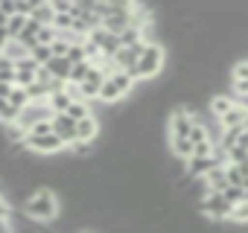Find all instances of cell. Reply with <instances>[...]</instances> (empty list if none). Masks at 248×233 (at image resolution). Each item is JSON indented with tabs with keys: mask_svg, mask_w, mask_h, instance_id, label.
Listing matches in <instances>:
<instances>
[{
	"mask_svg": "<svg viewBox=\"0 0 248 233\" xmlns=\"http://www.w3.org/2000/svg\"><path fill=\"white\" fill-rule=\"evenodd\" d=\"M9 41V32H6V27H0V47H3Z\"/></svg>",
	"mask_w": 248,
	"mask_h": 233,
	"instance_id": "32",
	"label": "cell"
},
{
	"mask_svg": "<svg viewBox=\"0 0 248 233\" xmlns=\"http://www.w3.org/2000/svg\"><path fill=\"white\" fill-rule=\"evenodd\" d=\"M53 38H56V27H53V24H41L38 32H35V41H38V44H50Z\"/></svg>",
	"mask_w": 248,
	"mask_h": 233,
	"instance_id": "24",
	"label": "cell"
},
{
	"mask_svg": "<svg viewBox=\"0 0 248 233\" xmlns=\"http://www.w3.org/2000/svg\"><path fill=\"white\" fill-rule=\"evenodd\" d=\"M132 21H129V9H111V15H105L102 18V27L108 29V32H123V29H126Z\"/></svg>",
	"mask_w": 248,
	"mask_h": 233,
	"instance_id": "8",
	"label": "cell"
},
{
	"mask_svg": "<svg viewBox=\"0 0 248 233\" xmlns=\"http://www.w3.org/2000/svg\"><path fill=\"white\" fill-rule=\"evenodd\" d=\"M93 108H91V102H85V99H70V105H67V116H73V120H82V116H88Z\"/></svg>",
	"mask_w": 248,
	"mask_h": 233,
	"instance_id": "16",
	"label": "cell"
},
{
	"mask_svg": "<svg viewBox=\"0 0 248 233\" xmlns=\"http://www.w3.org/2000/svg\"><path fill=\"white\" fill-rule=\"evenodd\" d=\"M164 64H167V50L158 41H146L143 50H140V56H138V61H135V67L129 73L138 82H149V79H155L164 70Z\"/></svg>",
	"mask_w": 248,
	"mask_h": 233,
	"instance_id": "2",
	"label": "cell"
},
{
	"mask_svg": "<svg viewBox=\"0 0 248 233\" xmlns=\"http://www.w3.org/2000/svg\"><path fill=\"white\" fill-rule=\"evenodd\" d=\"M50 126H53V131L64 140V146H70V143L76 140V120H73V116H67L64 111H59V114L50 116Z\"/></svg>",
	"mask_w": 248,
	"mask_h": 233,
	"instance_id": "5",
	"label": "cell"
},
{
	"mask_svg": "<svg viewBox=\"0 0 248 233\" xmlns=\"http://www.w3.org/2000/svg\"><path fill=\"white\" fill-rule=\"evenodd\" d=\"M24 24H27V15H24V12H12V15L6 18V32H9V38H18V32L24 29Z\"/></svg>",
	"mask_w": 248,
	"mask_h": 233,
	"instance_id": "17",
	"label": "cell"
},
{
	"mask_svg": "<svg viewBox=\"0 0 248 233\" xmlns=\"http://www.w3.org/2000/svg\"><path fill=\"white\" fill-rule=\"evenodd\" d=\"M9 102H12V105H18V108H24V105L30 102V96H27V90H24L21 85H12V93H9Z\"/></svg>",
	"mask_w": 248,
	"mask_h": 233,
	"instance_id": "26",
	"label": "cell"
},
{
	"mask_svg": "<svg viewBox=\"0 0 248 233\" xmlns=\"http://www.w3.org/2000/svg\"><path fill=\"white\" fill-rule=\"evenodd\" d=\"M6 230H12V224H9V218H0V233H6Z\"/></svg>",
	"mask_w": 248,
	"mask_h": 233,
	"instance_id": "33",
	"label": "cell"
},
{
	"mask_svg": "<svg viewBox=\"0 0 248 233\" xmlns=\"http://www.w3.org/2000/svg\"><path fill=\"white\" fill-rule=\"evenodd\" d=\"M231 221H236V224H248V198H239V201H233L231 204V216H228Z\"/></svg>",
	"mask_w": 248,
	"mask_h": 233,
	"instance_id": "15",
	"label": "cell"
},
{
	"mask_svg": "<svg viewBox=\"0 0 248 233\" xmlns=\"http://www.w3.org/2000/svg\"><path fill=\"white\" fill-rule=\"evenodd\" d=\"M199 210L210 218V221H225L231 216V201L219 192V189H207L202 198H199Z\"/></svg>",
	"mask_w": 248,
	"mask_h": 233,
	"instance_id": "4",
	"label": "cell"
},
{
	"mask_svg": "<svg viewBox=\"0 0 248 233\" xmlns=\"http://www.w3.org/2000/svg\"><path fill=\"white\" fill-rule=\"evenodd\" d=\"M67 47H70V44H67V41H62V38H53V41H50L53 56H64V53H67Z\"/></svg>",
	"mask_w": 248,
	"mask_h": 233,
	"instance_id": "29",
	"label": "cell"
},
{
	"mask_svg": "<svg viewBox=\"0 0 248 233\" xmlns=\"http://www.w3.org/2000/svg\"><path fill=\"white\" fill-rule=\"evenodd\" d=\"M50 56H53V50H50V44H38V41H35V44L30 47V58H32L35 64H44V61H47Z\"/></svg>",
	"mask_w": 248,
	"mask_h": 233,
	"instance_id": "19",
	"label": "cell"
},
{
	"mask_svg": "<svg viewBox=\"0 0 248 233\" xmlns=\"http://www.w3.org/2000/svg\"><path fill=\"white\" fill-rule=\"evenodd\" d=\"M245 114H248V111H242V108L233 102L231 111H225L222 116H216V123H219V129H233V126H242V123H245Z\"/></svg>",
	"mask_w": 248,
	"mask_h": 233,
	"instance_id": "12",
	"label": "cell"
},
{
	"mask_svg": "<svg viewBox=\"0 0 248 233\" xmlns=\"http://www.w3.org/2000/svg\"><path fill=\"white\" fill-rule=\"evenodd\" d=\"M50 24H53L56 29H70V24H73V12H56Z\"/></svg>",
	"mask_w": 248,
	"mask_h": 233,
	"instance_id": "25",
	"label": "cell"
},
{
	"mask_svg": "<svg viewBox=\"0 0 248 233\" xmlns=\"http://www.w3.org/2000/svg\"><path fill=\"white\" fill-rule=\"evenodd\" d=\"M70 99H73V96H70L64 87H59V90H50V93H47V105H50V111H53V114H59V111H67Z\"/></svg>",
	"mask_w": 248,
	"mask_h": 233,
	"instance_id": "13",
	"label": "cell"
},
{
	"mask_svg": "<svg viewBox=\"0 0 248 233\" xmlns=\"http://www.w3.org/2000/svg\"><path fill=\"white\" fill-rule=\"evenodd\" d=\"M24 146H27V152H32V155H41V158L59 155V152H64V149H67V146H64V140H62L56 131H47V134H30V131H27V140H24Z\"/></svg>",
	"mask_w": 248,
	"mask_h": 233,
	"instance_id": "3",
	"label": "cell"
},
{
	"mask_svg": "<svg viewBox=\"0 0 248 233\" xmlns=\"http://www.w3.org/2000/svg\"><path fill=\"white\" fill-rule=\"evenodd\" d=\"M21 210H24L32 221L50 224V221H56V216L62 213V198H59L50 187H41V189H32V192L21 201Z\"/></svg>",
	"mask_w": 248,
	"mask_h": 233,
	"instance_id": "1",
	"label": "cell"
},
{
	"mask_svg": "<svg viewBox=\"0 0 248 233\" xmlns=\"http://www.w3.org/2000/svg\"><path fill=\"white\" fill-rule=\"evenodd\" d=\"M35 70H38V64L27 56V58H21V61H15V85H30L32 79H35Z\"/></svg>",
	"mask_w": 248,
	"mask_h": 233,
	"instance_id": "11",
	"label": "cell"
},
{
	"mask_svg": "<svg viewBox=\"0 0 248 233\" xmlns=\"http://www.w3.org/2000/svg\"><path fill=\"white\" fill-rule=\"evenodd\" d=\"M216 163H219V160H216L213 155H190V158L184 160V172H187L190 178H204L207 169L216 166Z\"/></svg>",
	"mask_w": 248,
	"mask_h": 233,
	"instance_id": "7",
	"label": "cell"
},
{
	"mask_svg": "<svg viewBox=\"0 0 248 233\" xmlns=\"http://www.w3.org/2000/svg\"><path fill=\"white\" fill-rule=\"evenodd\" d=\"M219 192H222V195H225V198H228V201H231V204H233V201H239V198H242V187H233V184H225V187H222V189H219Z\"/></svg>",
	"mask_w": 248,
	"mask_h": 233,
	"instance_id": "28",
	"label": "cell"
},
{
	"mask_svg": "<svg viewBox=\"0 0 248 233\" xmlns=\"http://www.w3.org/2000/svg\"><path fill=\"white\" fill-rule=\"evenodd\" d=\"M233 93H210L207 96V111H210V116H222L225 111H231L233 108Z\"/></svg>",
	"mask_w": 248,
	"mask_h": 233,
	"instance_id": "10",
	"label": "cell"
},
{
	"mask_svg": "<svg viewBox=\"0 0 248 233\" xmlns=\"http://www.w3.org/2000/svg\"><path fill=\"white\" fill-rule=\"evenodd\" d=\"M0 12H3V15L18 12V0H0Z\"/></svg>",
	"mask_w": 248,
	"mask_h": 233,
	"instance_id": "30",
	"label": "cell"
},
{
	"mask_svg": "<svg viewBox=\"0 0 248 233\" xmlns=\"http://www.w3.org/2000/svg\"><path fill=\"white\" fill-rule=\"evenodd\" d=\"M233 99H236V105L242 111H248V93H233Z\"/></svg>",
	"mask_w": 248,
	"mask_h": 233,
	"instance_id": "31",
	"label": "cell"
},
{
	"mask_svg": "<svg viewBox=\"0 0 248 233\" xmlns=\"http://www.w3.org/2000/svg\"><path fill=\"white\" fill-rule=\"evenodd\" d=\"M6 18H9V15H3V12H0V27H6Z\"/></svg>",
	"mask_w": 248,
	"mask_h": 233,
	"instance_id": "35",
	"label": "cell"
},
{
	"mask_svg": "<svg viewBox=\"0 0 248 233\" xmlns=\"http://www.w3.org/2000/svg\"><path fill=\"white\" fill-rule=\"evenodd\" d=\"M242 198H248V175H245V181H242Z\"/></svg>",
	"mask_w": 248,
	"mask_h": 233,
	"instance_id": "34",
	"label": "cell"
},
{
	"mask_svg": "<svg viewBox=\"0 0 248 233\" xmlns=\"http://www.w3.org/2000/svg\"><path fill=\"white\" fill-rule=\"evenodd\" d=\"M0 82H12L15 85V61L6 58L3 53H0Z\"/></svg>",
	"mask_w": 248,
	"mask_h": 233,
	"instance_id": "20",
	"label": "cell"
},
{
	"mask_svg": "<svg viewBox=\"0 0 248 233\" xmlns=\"http://www.w3.org/2000/svg\"><path fill=\"white\" fill-rule=\"evenodd\" d=\"M18 105H12L9 99H0V123H12L15 116H18Z\"/></svg>",
	"mask_w": 248,
	"mask_h": 233,
	"instance_id": "21",
	"label": "cell"
},
{
	"mask_svg": "<svg viewBox=\"0 0 248 233\" xmlns=\"http://www.w3.org/2000/svg\"><path fill=\"white\" fill-rule=\"evenodd\" d=\"M53 15H56V9L47 3V0H44V3H38V6L30 12V18H35L38 24H50V21H53Z\"/></svg>",
	"mask_w": 248,
	"mask_h": 233,
	"instance_id": "18",
	"label": "cell"
},
{
	"mask_svg": "<svg viewBox=\"0 0 248 233\" xmlns=\"http://www.w3.org/2000/svg\"><path fill=\"white\" fill-rule=\"evenodd\" d=\"M225 175H228V184H233V187H242V181H245L239 163H231V160L225 163Z\"/></svg>",
	"mask_w": 248,
	"mask_h": 233,
	"instance_id": "22",
	"label": "cell"
},
{
	"mask_svg": "<svg viewBox=\"0 0 248 233\" xmlns=\"http://www.w3.org/2000/svg\"><path fill=\"white\" fill-rule=\"evenodd\" d=\"M53 79H62V82H67V73H70V61H67V56H50L44 64H41Z\"/></svg>",
	"mask_w": 248,
	"mask_h": 233,
	"instance_id": "9",
	"label": "cell"
},
{
	"mask_svg": "<svg viewBox=\"0 0 248 233\" xmlns=\"http://www.w3.org/2000/svg\"><path fill=\"white\" fill-rule=\"evenodd\" d=\"M236 79H248V58L236 61V64L231 67V82H236Z\"/></svg>",
	"mask_w": 248,
	"mask_h": 233,
	"instance_id": "27",
	"label": "cell"
},
{
	"mask_svg": "<svg viewBox=\"0 0 248 233\" xmlns=\"http://www.w3.org/2000/svg\"><path fill=\"white\" fill-rule=\"evenodd\" d=\"M99 134H102V123L93 111L82 120H76V140H99Z\"/></svg>",
	"mask_w": 248,
	"mask_h": 233,
	"instance_id": "6",
	"label": "cell"
},
{
	"mask_svg": "<svg viewBox=\"0 0 248 233\" xmlns=\"http://www.w3.org/2000/svg\"><path fill=\"white\" fill-rule=\"evenodd\" d=\"M170 152L178 158V160H187L193 155V140L190 137H170Z\"/></svg>",
	"mask_w": 248,
	"mask_h": 233,
	"instance_id": "14",
	"label": "cell"
},
{
	"mask_svg": "<svg viewBox=\"0 0 248 233\" xmlns=\"http://www.w3.org/2000/svg\"><path fill=\"white\" fill-rule=\"evenodd\" d=\"M225 155H228V160H231V163H242V160L248 158V149H245L242 143H233V146H228V149H225Z\"/></svg>",
	"mask_w": 248,
	"mask_h": 233,
	"instance_id": "23",
	"label": "cell"
}]
</instances>
